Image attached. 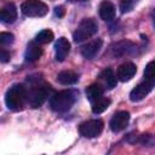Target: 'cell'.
I'll return each instance as SVG.
<instances>
[{
	"instance_id": "obj_1",
	"label": "cell",
	"mask_w": 155,
	"mask_h": 155,
	"mask_svg": "<svg viewBox=\"0 0 155 155\" xmlns=\"http://www.w3.org/2000/svg\"><path fill=\"white\" fill-rule=\"evenodd\" d=\"M27 99H28L27 91L24 86L19 84L12 85L6 91V94H5V104L10 110H13V111L21 110L24 107Z\"/></svg>"
},
{
	"instance_id": "obj_2",
	"label": "cell",
	"mask_w": 155,
	"mask_h": 155,
	"mask_svg": "<svg viewBox=\"0 0 155 155\" xmlns=\"http://www.w3.org/2000/svg\"><path fill=\"white\" fill-rule=\"evenodd\" d=\"M76 101V93L71 90H63L54 93L50 99V107L56 113L68 111Z\"/></svg>"
},
{
	"instance_id": "obj_3",
	"label": "cell",
	"mask_w": 155,
	"mask_h": 155,
	"mask_svg": "<svg viewBox=\"0 0 155 155\" xmlns=\"http://www.w3.org/2000/svg\"><path fill=\"white\" fill-rule=\"evenodd\" d=\"M97 31H98L97 22L92 18H84L79 23L78 28L75 29V31L73 34V39L75 42H81V41L90 39L91 36H93Z\"/></svg>"
},
{
	"instance_id": "obj_4",
	"label": "cell",
	"mask_w": 155,
	"mask_h": 155,
	"mask_svg": "<svg viewBox=\"0 0 155 155\" xmlns=\"http://www.w3.org/2000/svg\"><path fill=\"white\" fill-rule=\"evenodd\" d=\"M21 11L27 17H44L48 12V7L41 0H25L21 5Z\"/></svg>"
},
{
	"instance_id": "obj_5",
	"label": "cell",
	"mask_w": 155,
	"mask_h": 155,
	"mask_svg": "<svg viewBox=\"0 0 155 155\" xmlns=\"http://www.w3.org/2000/svg\"><path fill=\"white\" fill-rule=\"evenodd\" d=\"M103 127H104V122L99 119H94L82 122L79 126V132L85 138H94L102 133Z\"/></svg>"
},
{
	"instance_id": "obj_6",
	"label": "cell",
	"mask_w": 155,
	"mask_h": 155,
	"mask_svg": "<svg viewBox=\"0 0 155 155\" xmlns=\"http://www.w3.org/2000/svg\"><path fill=\"white\" fill-rule=\"evenodd\" d=\"M50 92H51L50 85H40L36 88H34L28 97V102H29L30 107L31 108L41 107L45 103V101L47 99V97L50 96Z\"/></svg>"
},
{
	"instance_id": "obj_7",
	"label": "cell",
	"mask_w": 155,
	"mask_h": 155,
	"mask_svg": "<svg viewBox=\"0 0 155 155\" xmlns=\"http://www.w3.org/2000/svg\"><path fill=\"white\" fill-rule=\"evenodd\" d=\"M155 86V79H144L140 84H138L130 93V99L132 102H139L145 98Z\"/></svg>"
},
{
	"instance_id": "obj_8",
	"label": "cell",
	"mask_w": 155,
	"mask_h": 155,
	"mask_svg": "<svg viewBox=\"0 0 155 155\" xmlns=\"http://www.w3.org/2000/svg\"><path fill=\"white\" fill-rule=\"evenodd\" d=\"M128 122H130V113L126 110H121L113 115L109 122V127L113 132L116 133V132H121L122 130H125Z\"/></svg>"
},
{
	"instance_id": "obj_9",
	"label": "cell",
	"mask_w": 155,
	"mask_h": 155,
	"mask_svg": "<svg viewBox=\"0 0 155 155\" xmlns=\"http://www.w3.org/2000/svg\"><path fill=\"white\" fill-rule=\"evenodd\" d=\"M134 50V44L130 40H121L111 45L110 52L113 57H122L126 54H130Z\"/></svg>"
},
{
	"instance_id": "obj_10",
	"label": "cell",
	"mask_w": 155,
	"mask_h": 155,
	"mask_svg": "<svg viewBox=\"0 0 155 155\" xmlns=\"http://www.w3.org/2000/svg\"><path fill=\"white\" fill-rule=\"evenodd\" d=\"M102 45H103L102 39H94V40H91L87 44H85L80 48V52L86 59H92L99 52V50L102 48Z\"/></svg>"
},
{
	"instance_id": "obj_11",
	"label": "cell",
	"mask_w": 155,
	"mask_h": 155,
	"mask_svg": "<svg viewBox=\"0 0 155 155\" xmlns=\"http://www.w3.org/2000/svg\"><path fill=\"white\" fill-rule=\"evenodd\" d=\"M137 73V67L136 64H133L132 62H126L124 64H121L119 68H117V71H116V76L120 81L122 82H126V81H130L134 74Z\"/></svg>"
},
{
	"instance_id": "obj_12",
	"label": "cell",
	"mask_w": 155,
	"mask_h": 155,
	"mask_svg": "<svg viewBox=\"0 0 155 155\" xmlns=\"http://www.w3.org/2000/svg\"><path fill=\"white\" fill-rule=\"evenodd\" d=\"M70 51V42L64 36L59 38L54 42V52H56V59L58 62H63Z\"/></svg>"
},
{
	"instance_id": "obj_13",
	"label": "cell",
	"mask_w": 155,
	"mask_h": 155,
	"mask_svg": "<svg viewBox=\"0 0 155 155\" xmlns=\"http://www.w3.org/2000/svg\"><path fill=\"white\" fill-rule=\"evenodd\" d=\"M0 19L2 23H6V24L13 23L17 19V8L12 2H8L2 7L0 13Z\"/></svg>"
},
{
	"instance_id": "obj_14",
	"label": "cell",
	"mask_w": 155,
	"mask_h": 155,
	"mask_svg": "<svg viewBox=\"0 0 155 155\" xmlns=\"http://www.w3.org/2000/svg\"><path fill=\"white\" fill-rule=\"evenodd\" d=\"M99 16L103 21H111L115 17V6L109 0H104L99 5Z\"/></svg>"
},
{
	"instance_id": "obj_15",
	"label": "cell",
	"mask_w": 155,
	"mask_h": 155,
	"mask_svg": "<svg viewBox=\"0 0 155 155\" xmlns=\"http://www.w3.org/2000/svg\"><path fill=\"white\" fill-rule=\"evenodd\" d=\"M41 54H42V50L40 48L39 44L34 41V42L28 45V47L25 50V53H24V58H25L27 62L31 63V62L38 61L41 57Z\"/></svg>"
},
{
	"instance_id": "obj_16",
	"label": "cell",
	"mask_w": 155,
	"mask_h": 155,
	"mask_svg": "<svg viewBox=\"0 0 155 155\" xmlns=\"http://www.w3.org/2000/svg\"><path fill=\"white\" fill-rule=\"evenodd\" d=\"M79 80V75L71 70H62L57 75V81L62 85H74Z\"/></svg>"
},
{
	"instance_id": "obj_17",
	"label": "cell",
	"mask_w": 155,
	"mask_h": 155,
	"mask_svg": "<svg viewBox=\"0 0 155 155\" xmlns=\"http://www.w3.org/2000/svg\"><path fill=\"white\" fill-rule=\"evenodd\" d=\"M86 97L87 99L93 103L94 101H97L98 98L103 97V87L98 84H92L86 88Z\"/></svg>"
},
{
	"instance_id": "obj_18",
	"label": "cell",
	"mask_w": 155,
	"mask_h": 155,
	"mask_svg": "<svg viewBox=\"0 0 155 155\" xmlns=\"http://www.w3.org/2000/svg\"><path fill=\"white\" fill-rule=\"evenodd\" d=\"M101 78H102V80L104 81V84H105V86L108 87V88H114L115 86H116V84H117V76L113 73V70L110 69V68H108V69H105L102 74H101Z\"/></svg>"
},
{
	"instance_id": "obj_19",
	"label": "cell",
	"mask_w": 155,
	"mask_h": 155,
	"mask_svg": "<svg viewBox=\"0 0 155 155\" xmlns=\"http://www.w3.org/2000/svg\"><path fill=\"white\" fill-rule=\"evenodd\" d=\"M110 103H111V102H110L109 98H107V97H101V98H98L97 101H94L93 103H91V104H92V111H93L94 114H101V113L105 111V110L109 108Z\"/></svg>"
},
{
	"instance_id": "obj_20",
	"label": "cell",
	"mask_w": 155,
	"mask_h": 155,
	"mask_svg": "<svg viewBox=\"0 0 155 155\" xmlns=\"http://www.w3.org/2000/svg\"><path fill=\"white\" fill-rule=\"evenodd\" d=\"M53 33L48 29H44L41 31H39L35 36V42H38L39 45H44V44H48L53 40Z\"/></svg>"
},
{
	"instance_id": "obj_21",
	"label": "cell",
	"mask_w": 155,
	"mask_h": 155,
	"mask_svg": "<svg viewBox=\"0 0 155 155\" xmlns=\"http://www.w3.org/2000/svg\"><path fill=\"white\" fill-rule=\"evenodd\" d=\"M139 0H121L120 1V11L122 13H127V12H131L134 6L138 4Z\"/></svg>"
},
{
	"instance_id": "obj_22",
	"label": "cell",
	"mask_w": 155,
	"mask_h": 155,
	"mask_svg": "<svg viewBox=\"0 0 155 155\" xmlns=\"http://www.w3.org/2000/svg\"><path fill=\"white\" fill-rule=\"evenodd\" d=\"M144 79H155V61L149 62L144 69Z\"/></svg>"
},
{
	"instance_id": "obj_23",
	"label": "cell",
	"mask_w": 155,
	"mask_h": 155,
	"mask_svg": "<svg viewBox=\"0 0 155 155\" xmlns=\"http://www.w3.org/2000/svg\"><path fill=\"white\" fill-rule=\"evenodd\" d=\"M13 41H15L13 34H11V33H5V31L0 34V44H1L2 46L11 45Z\"/></svg>"
},
{
	"instance_id": "obj_24",
	"label": "cell",
	"mask_w": 155,
	"mask_h": 155,
	"mask_svg": "<svg viewBox=\"0 0 155 155\" xmlns=\"http://www.w3.org/2000/svg\"><path fill=\"white\" fill-rule=\"evenodd\" d=\"M0 59H1V62L2 63H6L7 61H10V53L6 51V50H1V52H0Z\"/></svg>"
},
{
	"instance_id": "obj_25",
	"label": "cell",
	"mask_w": 155,
	"mask_h": 155,
	"mask_svg": "<svg viewBox=\"0 0 155 155\" xmlns=\"http://www.w3.org/2000/svg\"><path fill=\"white\" fill-rule=\"evenodd\" d=\"M151 18H153V23H154V27H155V10L151 13Z\"/></svg>"
},
{
	"instance_id": "obj_26",
	"label": "cell",
	"mask_w": 155,
	"mask_h": 155,
	"mask_svg": "<svg viewBox=\"0 0 155 155\" xmlns=\"http://www.w3.org/2000/svg\"><path fill=\"white\" fill-rule=\"evenodd\" d=\"M70 2H82V1H87V0H69Z\"/></svg>"
}]
</instances>
